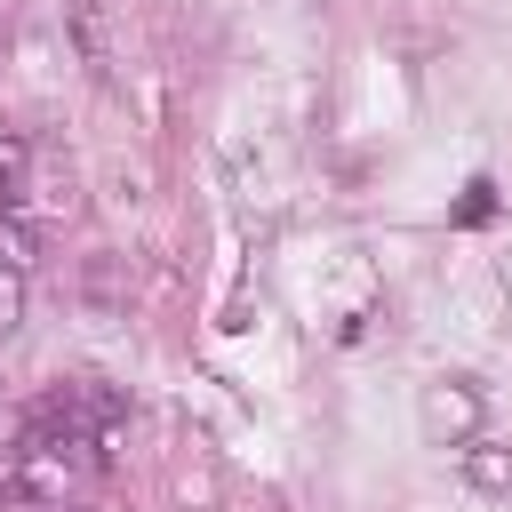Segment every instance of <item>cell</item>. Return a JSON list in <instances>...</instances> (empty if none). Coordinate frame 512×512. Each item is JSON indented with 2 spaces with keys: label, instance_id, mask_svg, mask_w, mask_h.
Returning a JSON list of instances; mask_svg holds the SVG:
<instances>
[{
  "label": "cell",
  "instance_id": "cell-7",
  "mask_svg": "<svg viewBox=\"0 0 512 512\" xmlns=\"http://www.w3.org/2000/svg\"><path fill=\"white\" fill-rule=\"evenodd\" d=\"M0 264H16V272L32 264V232H24V224H16L8 208H0Z\"/></svg>",
  "mask_w": 512,
  "mask_h": 512
},
{
  "label": "cell",
  "instance_id": "cell-2",
  "mask_svg": "<svg viewBox=\"0 0 512 512\" xmlns=\"http://www.w3.org/2000/svg\"><path fill=\"white\" fill-rule=\"evenodd\" d=\"M64 32L88 80H112V0H64Z\"/></svg>",
  "mask_w": 512,
  "mask_h": 512
},
{
  "label": "cell",
  "instance_id": "cell-8",
  "mask_svg": "<svg viewBox=\"0 0 512 512\" xmlns=\"http://www.w3.org/2000/svg\"><path fill=\"white\" fill-rule=\"evenodd\" d=\"M0 64H8V16H0Z\"/></svg>",
  "mask_w": 512,
  "mask_h": 512
},
{
  "label": "cell",
  "instance_id": "cell-3",
  "mask_svg": "<svg viewBox=\"0 0 512 512\" xmlns=\"http://www.w3.org/2000/svg\"><path fill=\"white\" fill-rule=\"evenodd\" d=\"M456 472H464L472 496H512V440H464Z\"/></svg>",
  "mask_w": 512,
  "mask_h": 512
},
{
  "label": "cell",
  "instance_id": "cell-5",
  "mask_svg": "<svg viewBox=\"0 0 512 512\" xmlns=\"http://www.w3.org/2000/svg\"><path fill=\"white\" fill-rule=\"evenodd\" d=\"M488 216H496V184H488V176H472V184H464V200H456V224H488Z\"/></svg>",
  "mask_w": 512,
  "mask_h": 512
},
{
  "label": "cell",
  "instance_id": "cell-6",
  "mask_svg": "<svg viewBox=\"0 0 512 512\" xmlns=\"http://www.w3.org/2000/svg\"><path fill=\"white\" fill-rule=\"evenodd\" d=\"M16 320H24V272L0 264V336H16Z\"/></svg>",
  "mask_w": 512,
  "mask_h": 512
},
{
  "label": "cell",
  "instance_id": "cell-4",
  "mask_svg": "<svg viewBox=\"0 0 512 512\" xmlns=\"http://www.w3.org/2000/svg\"><path fill=\"white\" fill-rule=\"evenodd\" d=\"M32 176H40V144L24 128H0V208H32Z\"/></svg>",
  "mask_w": 512,
  "mask_h": 512
},
{
  "label": "cell",
  "instance_id": "cell-1",
  "mask_svg": "<svg viewBox=\"0 0 512 512\" xmlns=\"http://www.w3.org/2000/svg\"><path fill=\"white\" fill-rule=\"evenodd\" d=\"M416 424H424L432 448H464V440H480V424H488V392H480L472 376H432V384L416 392Z\"/></svg>",
  "mask_w": 512,
  "mask_h": 512
}]
</instances>
